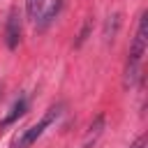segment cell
<instances>
[{
    "label": "cell",
    "instance_id": "cell-9",
    "mask_svg": "<svg viewBox=\"0 0 148 148\" xmlns=\"http://www.w3.org/2000/svg\"><path fill=\"white\" fill-rule=\"evenodd\" d=\"M90 25H92V23H90V18H88V21L83 23V28H81V32H79V39H76V46H81V44H83V42L88 39V32H90Z\"/></svg>",
    "mask_w": 148,
    "mask_h": 148
},
{
    "label": "cell",
    "instance_id": "cell-4",
    "mask_svg": "<svg viewBox=\"0 0 148 148\" xmlns=\"http://www.w3.org/2000/svg\"><path fill=\"white\" fill-rule=\"evenodd\" d=\"M104 125H106L104 113H97V116L92 118V123L88 125V132H86V136H83L81 148H95L97 139H99V136H102V132H104Z\"/></svg>",
    "mask_w": 148,
    "mask_h": 148
},
{
    "label": "cell",
    "instance_id": "cell-7",
    "mask_svg": "<svg viewBox=\"0 0 148 148\" xmlns=\"http://www.w3.org/2000/svg\"><path fill=\"white\" fill-rule=\"evenodd\" d=\"M44 5H46V0H25V14H28V18L37 23V18L44 12Z\"/></svg>",
    "mask_w": 148,
    "mask_h": 148
},
{
    "label": "cell",
    "instance_id": "cell-8",
    "mask_svg": "<svg viewBox=\"0 0 148 148\" xmlns=\"http://www.w3.org/2000/svg\"><path fill=\"white\" fill-rule=\"evenodd\" d=\"M118 25H120V14H113V16H109V21H106V30H104V37H106V42H111V39L116 37V32H118Z\"/></svg>",
    "mask_w": 148,
    "mask_h": 148
},
{
    "label": "cell",
    "instance_id": "cell-3",
    "mask_svg": "<svg viewBox=\"0 0 148 148\" xmlns=\"http://www.w3.org/2000/svg\"><path fill=\"white\" fill-rule=\"evenodd\" d=\"M18 42H21V12L16 7H12L7 14V21H5V44H7V49L14 51L18 46Z\"/></svg>",
    "mask_w": 148,
    "mask_h": 148
},
{
    "label": "cell",
    "instance_id": "cell-6",
    "mask_svg": "<svg viewBox=\"0 0 148 148\" xmlns=\"http://www.w3.org/2000/svg\"><path fill=\"white\" fill-rule=\"evenodd\" d=\"M60 7H62V0H56V2H51V7H49L46 12H42V16L37 18V28H39V30H46V28H49V23H51V21L58 16Z\"/></svg>",
    "mask_w": 148,
    "mask_h": 148
},
{
    "label": "cell",
    "instance_id": "cell-2",
    "mask_svg": "<svg viewBox=\"0 0 148 148\" xmlns=\"http://www.w3.org/2000/svg\"><path fill=\"white\" fill-rule=\"evenodd\" d=\"M60 109H62V104H56V106H51V109H46V113L35 123V125H30L28 130H23L18 136H14V141H12V146L9 148H30L42 134H44V130L49 127V125H53L56 123V118L60 116Z\"/></svg>",
    "mask_w": 148,
    "mask_h": 148
},
{
    "label": "cell",
    "instance_id": "cell-10",
    "mask_svg": "<svg viewBox=\"0 0 148 148\" xmlns=\"http://www.w3.org/2000/svg\"><path fill=\"white\" fill-rule=\"evenodd\" d=\"M143 146H146V136H139V139H136L130 148H143Z\"/></svg>",
    "mask_w": 148,
    "mask_h": 148
},
{
    "label": "cell",
    "instance_id": "cell-1",
    "mask_svg": "<svg viewBox=\"0 0 148 148\" xmlns=\"http://www.w3.org/2000/svg\"><path fill=\"white\" fill-rule=\"evenodd\" d=\"M146 42H148V12H141L139 16V25L130 46V56H127V67H125V86H132L134 79L141 72V60L146 53Z\"/></svg>",
    "mask_w": 148,
    "mask_h": 148
},
{
    "label": "cell",
    "instance_id": "cell-5",
    "mask_svg": "<svg viewBox=\"0 0 148 148\" xmlns=\"http://www.w3.org/2000/svg\"><path fill=\"white\" fill-rule=\"evenodd\" d=\"M28 111V97H18L14 104H12V109H9V113L0 120V127H7V125H12L14 120H18L23 113Z\"/></svg>",
    "mask_w": 148,
    "mask_h": 148
}]
</instances>
